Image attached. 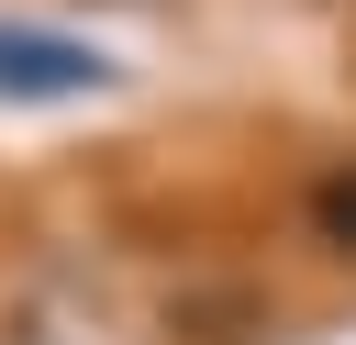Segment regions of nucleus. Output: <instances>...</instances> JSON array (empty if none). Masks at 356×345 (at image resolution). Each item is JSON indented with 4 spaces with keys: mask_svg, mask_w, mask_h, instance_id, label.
Wrapping results in <instances>:
<instances>
[{
    "mask_svg": "<svg viewBox=\"0 0 356 345\" xmlns=\"http://www.w3.org/2000/svg\"><path fill=\"white\" fill-rule=\"evenodd\" d=\"M111 89V56L44 22H0V100H89Z\"/></svg>",
    "mask_w": 356,
    "mask_h": 345,
    "instance_id": "1",
    "label": "nucleus"
},
{
    "mask_svg": "<svg viewBox=\"0 0 356 345\" xmlns=\"http://www.w3.org/2000/svg\"><path fill=\"white\" fill-rule=\"evenodd\" d=\"M312 223H323V245H345V256H356V167H334V178L312 189Z\"/></svg>",
    "mask_w": 356,
    "mask_h": 345,
    "instance_id": "2",
    "label": "nucleus"
}]
</instances>
